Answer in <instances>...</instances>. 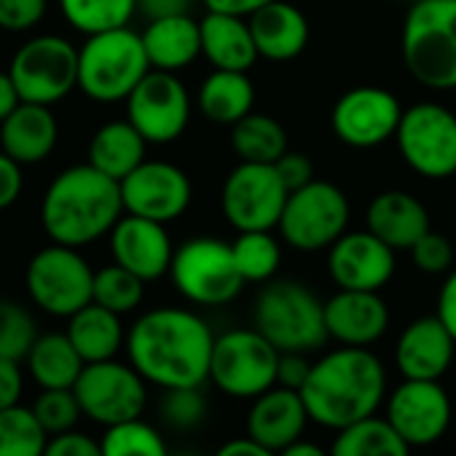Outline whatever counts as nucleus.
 <instances>
[{
  "label": "nucleus",
  "mask_w": 456,
  "mask_h": 456,
  "mask_svg": "<svg viewBox=\"0 0 456 456\" xmlns=\"http://www.w3.org/2000/svg\"><path fill=\"white\" fill-rule=\"evenodd\" d=\"M214 331L182 307L147 310L126 334L128 363L155 387H200L208 379Z\"/></svg>",
  "instance_id": "nucleus-1"
},
{
  "label": "nucleus",
  "mask_w": 456,
  "mask_h": 456,
  "mask_svg": "<svg viewBox=\"0 0 456 456\" xmlns=\"http://www.w3.org/2000/svg\"><path fill=\"white\" fill-rule=\"evenodd\" d=\"M299 393L315 425L342 430L377 414L387 393V374L369 347L342 345L313 363Z\"/></svg>",
  "instance_id": "nucleus-2"
},
{
  "label": "nucleus",
  "mask_w": 456,
  "mask_h": 456,
  "mask_svg": "<svg viewBox=\"0 0 456 456\" xmlns=\"http://www.w3.org/2000/svg\"><path fill=\"white\" fill-rule=\"evenodd\" d=\"M120 182L94 168L91 163L59 171L40 203V222L45 235L61 246H91L110 235L123 216Z\"/></svg>",
  "instance_id": "nucleus-3"
},
{
  "label": "nucleus",
  "mask_w": 456,
  "mask_h": 456,
  "mask_svg": "<svg viewBox=\"0 0 456 456\" xmlns=\"http://www.w3.org/2000/svg\"><path fill=\"white\" fill-rule=\"evenodd\" d=\"M150 69L142 32L128 27L86 35L77 48V88L99 104L126 102Z\"/></svg>",
  "instance_id": "nucleus-4"
},
{
  "label": "nucleus",
  "mask_w": 456,
  "mask_h": 456,
  "mask_svg": "<svg viewBox=\"0 0 456 456\" xmlns=\"http://www.w3.org/2000/svg\"><path fill=\"white\" fill-rule=\"evenodd\" d=\"M401 53L422 86L456 88V0H414L403 19Z\"/></svg>",
  "instance_id": "nucleus-5"
},
{
  "label": "nucleus",
  "mask_w": 456,
  "mask_h": 456,
  "mask_svg": "<svg viewBox=\"0 0 456 456\" xmlns=\"http://www.w3.org/2000/svg\"><path fill=\"white\" fill-rule=\"evenodd\" d=\"M254 329L281 353H313L329 342L323 302L299 281H267L254 305Z\"/></svg>",
  "instance_id": "nucleus-6"
},
{
  "label": "nucleus",
  "mask_w": 456,
  "mask_h": 456,
  "mask_svg": "<svg viewBox=\"0 0 456 456\" xmlns=\"http://www.w3.org/2000/svg\"><path fill=\"white\" fill-rule=\"evenodd\" d=\"M281 350L256 329H232L214 339L208 379L238 401H254L275 385Z\"/></svg>",
  "instance_id": "nucleus-7"
},
{
  "label": "nucleus",
  "mask_w": 456,
  "mask_h": 456,
  "mask_svg": "<svg viewBox=\"0 0 456 456\" xmlns=\"http://www.w3.org/2000/svg\"><path fill=\"white\" fill-rule=\"evenodd\" d=\"M174 289L192 305L219 307L232 302L243 289L232 246L219 238H190L174 248L171 270Z\"/></svg>",
  "instance_id": "nucleus-8"
},
{
  "label": "nucleus",
  "mask_w": 456,
  "mask_h": 456,
  "mask_svg": "<svg viewBox=\"0 0 456 456\" xmlns=\"http://www.w3.org/2000/svg\"><path fill=\"white\" fill-rule=\"evenodd\" d=\"M350 222L347 195L323 179H313L299 190L289 192L278 230L283 240L297 251H326L345 232Z\"/></svg>",
  "instance_id": "nucleus-9"
},
{
  "label": "nucleus",
  "mask_w": 456,
  "mask_h": 456,
  "mask_svg": "<svg viewBox=\"0 0 456 456\" xmlns=\"http://www.w3.org/2000/svg\"><path fill=\"white\" fill-rule=\"evenodd\" d=\"M29 299L53 318H69L91 302L94 270L75 246L51 243L40 248L24 273Z\"/></svg>",
  "instance_id": "nucleus-10"
},
{
  "label": "nucleus",
  "mask_w": 456,
  "mask_h": 456,
  "mask_svg": "<svg viewBox=\"0 0 456 456\" xmlns=\"http://www.w3.org/2000/svg\"><path fill=\"white\" fill-rule=\"evenodd\" d=\"M8 75L21 102L51 107L77 88V48L61 35H35L16 48Z\"/></svg>",
  "instance_id": "nucleus-11"
},
{
  "label": "nucleus",
  "mask_w": 456,
  "mask_h": 456,
  "mask_svg": "<svg viewBox=\"0 0 456 456\" xmlns=\"http://www.w3.org/2000/svg\"><path fill=\"white\" fill-rule=\"evenodd\" d=\"M403 163L425 179L456 174V115L438 102H419L403 110L395 131Z\"/></svg>",
  "instance_id": "nucleus-12"
},
{
  "label": "nucleus",
  "mask_w": 456,
  "mask_h": 456,
  "mask_svg": "<svg viewBox=\"0 0 456 456\" xmlns=\"http://www.w3.org/2000/svg\"><path fill=\"white\" fill-rule=\"evenodd\" d=\"M72 390L83 417L104 428L142 417L147 406V379L115 358L86 363Z\"/></svg>",
  "instance_id": "nucleus-13"
},
{
  "label": "nucleus",
  "mask_w": 456,
  "mask_h": 456,
  "mask_svg": "<svg viewBox=\"0 0 456 456\" xmlns=\"http://www.w3.org/2000/svg\"><path fill=\"white\" fill-rule=\"evenodd\" d=\"M289 200V187L275 163L240 160L222 184V214L238 230H275Z\"/></svg>",
  "instance_id": "nucleus-14"
},
{
  "label": "nucleus",
  "mask_w": 456,
  "mask_h": 456,
  "mask_svg": "<svg viewBox=\"0 0 456 456\" xmlns=\"http://www.w3.org/2000/svg\"><path fill=\"white\" fill-rule=\"evenodd\" d=\"M128 120L147 144L176 142L190 123V94L168 69H150L126 99Z\"/></svg>",
  "instance_id": "nucleus-15"
},
{
  "label": "nucleus",
  "mask_w": 456,
  "mask_h": 456,
  "mask_svg": "<svg viewBox=\"0 0 456 456\" xmlns=\"http://www.w3.org/2000/svg\"><path fill=\"white\" fill-rule=\"evenodd\" d=\"M403 107L398 96L379 86H358L339 96L331 112L337 139L355 150H371L395 139Z\"/></svg>",
  "instance_id": "nucleus-16"
},
{
  "label": "nucleus",
  "mask_w": 456,
  "mask_h": 456,
  "mask_svg": "<svg viewBox=\"0 0 456 456\" xmlns=\"http://www.w3.org/2000/svg\"><path fill=\"white\" fill-rule=\"evenodd\" d=\"M385 417L409 449H425L449 433L452 398L441 379H403L390 393Z\"/></svg>",
  "instance_id": "nucleus-17"
},
{
  "label": "nucleus",
  "mask_w": 456,
  "mask_h": 456,
  "mask_svg": "<svg viewBox=\"0 0 456 456\" xmlns=\"http://www.w3.org/2000/svg\"><path fill=\"white\" fill-rule=\"evenodd\" d=\"M120 195L126 214L168 224L190 208L192 182L179 166L144 158L128 176L120 179Z\"/></svg>",
  "instance_id": "nucleus-18"
},
{
  "label": "nucleus",
  "mask_w": 456,
  "mask_h": 456,
  "mask_svg": "<svg viewBox=\"0 0 456 456\" xmlns=\"http://www.w3.org/2000/svg\"><path fill=\"white\" fill-rule=\"evenodd\" d=\"M329 275L339 289L382 291L395 275V248L371 230L345 232L329 248Z\"/></svg>",
  "instance_id": "nucleus-19"
},
{
  "label": "nucleus",
  "mask_w": 456,
  "mask_h": 456,
  "mask_svg": "<svg viewBox=\"0 0 456 456\" xmlns=\"http://www.w3.org/2000/svg\"><path fill=\"white\" fill-rule=\"evenodd\" d=\"M112 262L139 275L144 283L168 275L174 259V243L163 222L123 214L110 230Z\"/></svg>",
  "instance_id": "nucleus-20"
},
{
  "label": "nucleus",
  "mask_w": 456,
  "mask_h": 456,
  "mask_svg": "<svg viewBox=\"0 0 456 456\" xmlns=\"http://www.w3.org/2000/svg\"><path fill=\"white\" fill-rule=\"evenodd\" d=\"M329 339L347 347H371L390 329V307L379 291L339 289L323 302Z\"/></svg>",
  "instance_id": "nucleus-21"
},
{
  "label": "nucleus",
  "mask_w": 456,
  "mask_h": 456,
  "mask_svg": "<svg viewBox=\"0 0 456 456\" xmlns=\"http://www.w3.org/2000/svg\"><path fill=\"white\" fill-rule=\"evenodd\" d=\"M307 422L310 414L302 401V393L273 385L270 390L254 398L246 419V433L270 454H283L286 446L305 438Z\"/></svg>",
  "instance_id": "nucleus-22"
},
{
  "label": "nucleus",
  "mask_w": 456,
  "mask_h": 456,
  "mask_svg": "<svg viewBox=\"0 0 456 456\" xmlns=\"http://www.w3.org/2000/svg\"><path fill=\"white\" fill-rule=\"evenodd\" d=\"M456 355L454 337L438 315L411 321L395 345V366L403 379H444Z\"/></svg>",
  "instance_id": "nucleus-23"
},
{
  "label": "nucleus",
  "mask_w": 456,
  "mask_h": 456,
  "mask_svg": "<svg viewBox=\"0 0 456 456\" xmlns=\"http://www.w3.org/2000/svg\"><path fill=\"white\" fill-rule=\"evenodd\" d=\"M366 230L395 251H411V246L430 230V214L417 195L385 190L366 208Z\"/></svg>",
  "instance_id": "nucleus-24"
},
{
  "label": "nucleus",
  "mask_w": 456,
  "mask_h": 456,
  "mask_svg": "<svg viewBox=\"0 0 456 456\" xmlns=\"http://www.w3.org/2000/svg\"><path fill=\"white\" fill-rule=\"evenodd\" d=\"M248 27L262 59L291 61L310 43L307 16L286 0H270L248 16Z\"/></svg>",
  "instance_id": "nucleus-25"
},
{
  "label": "nucleus",
  "mask_w": 456,
  "mask_h": 456,
  "mask_svg": "<svg viewBox=\"0 0 456 456\" xmlns=\"http://www.w3.org/2000/svg\"><path fill=\"white\" fill-rule=\"evenodd\" d=\"M59 142V123L48 104L19 102L0 123V147L16 163L32 166L45 160Z\"/></svg>",
  "instance_id": "nucleus-26"
},
{
  "label": "nucleus",
  "mask_w": 456,
  "mask_h": 456,
  "mask_svg": "<svg viewBox=\"0 0 456 456\" xmlns=\"http://www.w3.org/2000/svg\"><path fill=\"white\" fill-rule=\"evenodd\" d=\"M200 56H206L214 69H251L259 59V51L248 19L208 11L200 19Z\"/></svg>",
  "instance_id": "nucleus-27"
},
{
  "label": "nucleus",
  "mask_w": 456,
  "mask_h": 456,
  "mask_svg": "<svg viewBox=\"0 0 456 456\" xmlns=\"http://www.w3.org/2000/svg\"><path fill=\"white\" fill-rule=\"evenodd\" d=\"M142 43L152 69H184L200 56V21L192 13L152 19L142 32Z\"/></svg>",
  "instance_id": "nucleus-28"
},
{
  "label": "nucleus",
  "mask_w": 456,
  "mask_h": 456,
  "mask_svg": "<svg viewBox=\"0 0 456 456\" xmlns=\"http://www.w3.org/2000/svg\"><path fill=\"white\" fill-rule=\"evenodd\" d=\"M83 358V363H96V361H110L120 353L126 345V331L120 323V315L88 302L77 313L67 318V331H64Z\"/></svg>",
  "instance_id": "nucleus-29"
},
{
  "label": "nucleus",
  "mask_w": 456,
  "mask_h": 456,
  "mask_svg": "<svg viewBox=\"0 0 456 456\" xmlns=\"http://www.w3.org/2000/svg\"><path fill=\"white\" fill-rule=\"evenodd\" d=\"M144 155L147 139L136 131V126L128 118L99 126L88 144V163L118 182L128 176L144 160Z\"/></svg>",
  "instance_id": "nucleus-30"
},
{
  "label": "nucleus",
  "mask_w": 456,
  "mask_h": 456,
  "mask_svg": "<svg viewBox=\"0 0 456 456\" xmlns=\"http://www.w3.org/2000/svg\"><path fill=\"white\" fill-rule=\"evenodd\" d=\"M254 83L246 72L214 69L198 91L200 112L219 126H232L254 110Z\"/></svg>",
  "instance_id": "nucleus-31"
},
{
  "label": "nucleus",
  "mask_w": 456,
  "mask_h": 456,
  "mask_svg": "<svg viewBox=\"0 0 456 456\" xmlns=\"http://www.w3.org/2000/svg\"><path fill=\"white\" fill-rule=\"evenodd\" d=\"M27 371L35 379L40 390H53V387H72L83 371V358L72 347L67 334H40L29 353L24 355Z\"/></svg>",
  "instance_id": "nucleus-32"
},
{
  "label": "nucleus",
  "mask_w": 456,
  "mask_h": 456,
  "mask_svg": "<svg viewBox=\"0 0 456 456\" xmlns=\"http://www.w3.org/2000/svg\"><path fill=\"white\" fill-rule=\"evenodd\" d=\"M232 150L240 160L251 163H275L289 150V134L273 115L248 112L232 123Z\"/></svg>",
  "instance_id": "nucleus-33"
},
{
  "label": "nucleus",
  "mask_w": 456,
  "mask_h": 456,
  "mask_svg": "<svg viewBox=\"0 0 456 456\" xmlns=\"http://www.w3.org/2000/svg\"><path fill=\"white\" fill-rule=\"evenodd\" d=\"M331 452L337 456H406L411 449L387 417H363L337 430Z\"/></svg>",
  "instance_id": "nucleus-34"
},
{
  "label": "nucleus",
  "mask_w": 456,
  "mask_h": 456,
  "mask_svg": "<svg viewBox=\"0 0 456 456\" xmlns=\"http://www.w3.org/2000/svg\"><path fill=\"white\" fill-rule=\"evenodd\" d=\"M230 246L238 273L246 283H267L275 278L283 259V248L273 230H243Z\"/></svg>",
  "instance_id": "nucleus-35"
},
{
  "label": "nucleus",
  "mask_w": 456,
  "mask_h": 456,
  "mask_svg": "<svg viewBox=\"0 0 456 456\" xmlns=\"http://www.w3.org/2000/svg\"><path fill=\"white\" fill-rule=\"evenodd\" d=\"M59 8L69 27L83 35L128 27L136 13V0H59Z\"/></svg>",
  "instance_id": "nucleus-36"
},
{
  "label": "nucleus",
  "mask_w": 456,
  "mask_h": 456,
  "mask_svg": "<svg viewBox=\"0 0 456 456\" xmlns=\"http://www.w3.org/2000/svg\"><path fill=\"white\" fill-rule=\"evenodd\" d=\"M48 433L37 422L35 411L16 403L0 409V456L45 454Z\"/></svg>",
  "instance_id": "nucleus-37"
},
{
  "label": "nucleus",
  "mask_w": 456,
  "mask_h": 456,
  "mask_svg": "<svg viewBox=\"0 0 456 456\" xmlns=\"http://www.w3.org/2000/svg\"><path fill=\"white\" fill-rule=\"evenodd\" d=\"M142 299H144V281L139 275H134L131 270L112 262L94 273L91 302H96L118 315H126V313H134L142 305Z\"/></svg>",
  "instance_id": "nucleus-38"
},
{
  "label": "nucleus",
  "mask_w": 456,
  "mask_h": 456,
  "mask_svg": "<svg viewBox=\"0 0 456 456\" xmlns=\"http://www.w3.org/2000/svg\"><path fill=\"white\" fill-rule=\"evenodd\" d=\"M102 454L107 456H163L166 454V441L163 436L147 425L142 417L118 422L104 428L102 436Z\"/></svg>",
  "instance_id": "nucleus-39"
},
{
  "label": "nucleus",
  "mask_w": 456,
  "mask_h": 456,
  "mask_svg": "<svg viewBox=\"0 0 456 456\" xmlns=\"http://www.w3.org/2000/svg\"><path fill=\"white\" fill-rule=\"evenodd\" d=\"M35 339L37 326L27 307L11 299H0V358L24 361Z\"/></svg>",
  "instance_id": "nucleus-40"
},
{
  "label": "nucleus",
  "mask_w": 456,
  "mask_h": 456,
  "mask_svg": "<svg viewBox=\"0 0 456 456\" xmlns=\"http://www.w3.org/2000/svg\"><path fill=\"white\" fill-rule=\"evenodd\" d=\"M32 411L37 417V422L43 425V430L48 436H59L64 430H72L77 425V419L83 417V409L75 398L72 387H53V390H43L35 403Z\"/></svg>",
  "instance_id": "nucleus-41"
},
{
  "label": "nucleus",
  "mask_w": 456,
  "mask_h": 456,
  "mask_svg": "<svg viewBox=\"0 0 456 456\" xmlns=\"http://www.w3.org/2000/svg\"><path fill=\"white\" fill-rule=\"evenodd\" d=\"M160 414L174 430H192L206 419V398L200 387H171L160 401Z\"/></svg>",
  "instance_id": "nucleus-42"
},
{
  "label": "nucleus",
  "mask_w": 456,
  "mask_h": 456,
  "mask_svg": "<svg viewBox=\"0 0 456 456\" xmlns=\"http://www.w3.org/2000/svg\"><path fill=\"white\" fill-rule=\"evenodd\" d=\"M411 259L417 270L428 275H446L454 270V246L444 232L428 230L414 246H411Z\"/></svg>",
  "instance_id": "nucleus-43"
},
{
  "label": "nucleus",
  "mask_w": 456,
  "mask_h": 456,
  "mask_svg": "<svg viewBox=\"0 0 456 456\" xmlns=\"http://www.w3.org/2000/svg\"><path fill=\"white\" fill-rule=\"evenodd\" d=\"M48 0H0V29L24 32L43 21Z\"/></svg>",
  "instance_id": "nucleus-44"
},
{
  "label": "nucleus",
  "mask_w": 456,
  "mask_h": 456,
  "mask_svg": "<svg viewBox=\"0 0 456 456\" xmlns=\"http://www.w3.org/2000/svg\"><path fill=\"white\" fill-rule=\"evenodd\" d=\"M275 171H278V176L283 179V184L289 187V192H291V190H299V187H305L307 182L315 179L313 160H310L305 152H291V150H286V152L275 160Z\"/></svg>",
  "instance_id": "nucleus-45"
},
{
  "label": "nucleus",
  "mask_w": 456,
  "mask_h": 456,
  "mask_svg": "<svg viewBox=\"0 0 456 456\" xmlns=\"http://www.w3.org/2000/svg\"><path fill=\"white\" fill-rule=\"evenodd\" d=\"M102 444L94 438L77 433V430H64L59 436H48L45 456H99Z\"/></svg>",
  "instance_id": "nucleus-46"
},
{
  "label": "nucleus",
  "mask_w": 456,
  "mask_h": 456,
  "mask_svg": "<svg viewBox=\"0 0 456 456\" xmlns=\"http://www.w3.org/2000/svg\"><path fill=\"white\" fill-rule=\"evenodd\" d=\"M313 363L307 361V353H281L278 358V371H275V385L289 387V390H302L307 382Z\"/></svg>",
  "instance_id": "nucleus-47"
},
{
  "label": "nucleus",
  "mask_w": 456,
  "mask_h": 456,
  "mask_svg": "<svg viewBox=\"0 0 456 456\" xmlns=\"http://www.w3.org/2000/svg\"><path fill=\"white\" fill-rule=\"evenodd\" d=\"M24 187V174L21 163H16L8 152L0 150V211L11 208Z\"/></svg>",
  "instance_id": "nucleus-48"
},
{
  "label": "nucleus",
  "mask_w": 456,
  "mask_h": 456,
  "mask_svg": "<svg viewBox=\"0 0 456 456\" xmlns=\"http://www.w3.org/2000/svg\"><path fill=\"white\" fill-rule=\"evenodd\" d=\"M24 393V377L19 361L0 358V409L16 406Z\"/></svg>",
  "instance_id": "nucleus-49"
},
{
  "label": "nucleus",
  "mask_w": 456,
  "mask_h": 456,
  "mask_svg": "<svg viewBox=\"0 0 456 456\" xmlns=\"http://www.w3.org/2000/svg\"><path fill=\"white\" fill-rule=\"evenodd\" d=\"M195 0H136V11L152 21V19H166V16H179L190 13Z\"/></svg>",
  "instance_id": "nucleus-50"
},
{
  "label": "nucleus",
  "mask_w": 456,
  "mask_h": 456,
  "mask_svg": "<svg viewBox=\"0 0 456 456\" xmlns=\"http://www.w3.org/2000/svg\"><path fill=\"white\" fill-rule=\"evenodd\" d=\"M436 315L444 321V326L449 329V334L454 337V342H456V270H452V273H449L446 283L441 286Z\"/></svg>",
  "instance_id": "nucleus-51"
},
{
  "label": "nucleus",
  "mask_w": 456,
  "mask_h": 456,
  "mask_svg": "<svg viewBox=\"0 0 456 456\" xmlns=\"http://www.w3.org/2000/svg\"><path fill=\"white\" fill-rule=\"evenodd\" d=\"M270 0H203V5L208 11L216 13H232V16H251L254 11H259L262 5H267Z\"/></svg>",
  "instance_id": "nucleus-52"
},
{
  "label": "nucleus",
  "mask_w": 456,
  "mask_h": 456,
  "mask_svg": "<svg viewBox=\"0 0 456 456\" xmlns=\"http://www.w3.org/2000/svg\"><path fill=\"white\" fill-rule=\"evenodd\" d=\"M219 456H270V452L246 433L243 438H232L224 446H219Z\"/></svg>",
  "instance_id": "nucleus-53"
},
{
  "label": "nucleus",
  "mask_w": 456,
  "mask_h": 456,
  "mask_svg": "<svg viewBox=\"0 0 456 456\" xmlns=\"http://www.w3.org/2000/svg\"><path fill=\"white\" fill-rule=\"evenodd\" d=\"M21 102V96H19V91H16V86H13V80H11V75H8V69L5 72H0V123L16 110V104Z\"/></svg>",
  "instance_id": "nucleus-54"
},
{
  "label": "nucleus",
  "mask_w": 456,
  "mask_h": 456,
  "mask_svg": "<svg viewBox=\"0 0 456 456\" xmlns=\"http://www.w3.org/2000/svg\"><path fill=\"white\" fill-rule=\"evenodd\" d=\"M283 456H323V449L321 446H313V444H305L299 438V441H294L291 446L283 449Z\"/></svg>",
  "instance_id": "nucleus-55"
},
{
  "label": "nucleus",
  "mask_w": 456,
  "mask_h": 456,
  "mask_svg": "<svg viewBox=\"0 0 456 456\" xmlns=\"http://www.w3.org/2000/svg\"><path fill=\"white\" fill-rule=\"evenodd\" d=\"M411 3H414V0H411Z\"/></svg>",
  "instance_id": "nucleus-56"
}]
</instances>
